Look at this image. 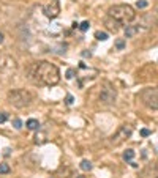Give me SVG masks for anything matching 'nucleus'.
I'll return each instance as SVG.
<instances>
[{
	"mask_svg": "<svg viewBox=\"0 0 158 178\" xmlns=\"http://www.w3.org/2000/svg\"><path fill=\"white\" fill-rule=\"evenodd\" d=\"M95 38H97L98 41H106L109 36H108L106 32H97V33H95Z\"/></svg>",
	"mask_w": 158,
	"mask_h": 178,
	"instance_id": "obj_13",
	"label": "nucleus"
},
{
	"mask_svg": "<svg viewBox=\"0 0 158 178\" xmlns=\"http://www.w3.org/2000/svg\"><path fill=\"white\" fill-rule=\"evenodd\" d=\"M131 132H133V128H131V126H128V125L120 126V128H118V131L115 132V136L112 137V144L118 145L120 142H123L125 139H128L130 136H131Z\"/></svg>",
	"mask_w": 158,
	"mask_h": 178,
	"instance_id": "obj_7",
	"label": "nucleus"
},
{
	"mask_svg": "<svg viewBox=\"0 0 158 178\" xmlns=\"http://www.w3.org/2000/svg\"><path fill=\"white\" fill-rule=\"evenodd\" d=\"M8 101L11 106L22 109V107H27L33 103V95L29 90H13L8 93Z\"/></svg>",
	"mask_w": 158,
	"mask_h": 178,
	"instance_id": "obj_3",
	"label": "nucleus"
},
{
	"mask_svg": "<svg viewBox=\"0 0 158 178\" xmlns=\"http://www.w3.org/2000/svg\"><path fill=\"white\" fill-rule=\"evenodd\" d=\"M8 120V114L6 112H0V123H5Z\"/></svg>",
	"mask_w": 158,
	"mask_h": 178,
	"instance_id": "obj_20",
	"label": "nucleus"
},
{
	"mask_svg": "<svg viewBox=\"0 0 158 178\" xmlns=\"http://www.w3.org/2000/svg\"><path fill=\"white\" fill-rule=\"evenodd\" d=\"M104 25H106L111 32H117V30H118V25H122V24H120V22H117L115 19H112V18L108 16L106 19H104Z\"/></svg>",
	"mask_w": 158,
	"mask_h": 178,
	"instance_id": "obj_8",
	"label": "nucleus"
},
{
	"mask_svg": "<svg viewBox=\"0 0 158 178\" xmlns=\"http://www.w3.org/2000/svg\"><path fill=\"white\" fill-rule=\"evenodd\" d=\"M81 169H82L84 172L92 170V162H90V161H87V159H84V161L81 162Z\"/></svg>",
	"mask_w": 158,
	"mask_h": 178,
	"instance_id": "obj_12",
	"label": "nucleus"
},
{
	"mask_svg": "<svg viewBox=\"0 0 158 178\" xmlns=\"http://www.w3.org/2000/svg\"><path fill=\"white\" fill-rule=\"evenodd\" d=\"M133 158H135V152H133V150H127V152L123 153V159L125 161H131Z\"/></svg>",
	"mask_w": 158,
	"mask_h": 178,
	"instance_id": "obj_14",
	"label": "nucleus"
},
{
	"mask_svg": "<svg viewBox=\"0 0 158 178\" xmlns=\"http://www.w3.org/2000/svg\"><path fill=\"white\" fill-rule=\"evenodd\" d=\"M89 27H90V24H89V21H84L81 25H79V29H81L82 32H85V30H89Z\"/></svg>",
	"mask_w": 158,
	"mask_h": 178,
	"instance_id": "obj_19",
	"label": "nucleus"
},
{
	"mask_svg": "<svg viewBox=\"0 0 158 178\" xmlns=\"http://www.w3.org/2000/svg\"><path fill=\"white\" fill-rule=\"evenodd\" d=\"M115 98H117L115 88L109 84V82H104L101 85V90H100V101L104 103V104H114Z\"/></svg>",
	"mask_w": 158,
	"mask_h": 178,
	"instance_id": "obj_5",
	"label": "nucleus"
},
{
	"mask_svg": "<svg viewBox=\"0 0 158 178\" xmlns=\"http://www.w3.org/2000/svg\"><path fill=\"white\" fill-rule=\"evenodd\" d=\"M73 101H74V99H73V96H71V95H68V96H67V104H70V106H71V104H73Z\"/></svg>",
	"mask_w": 158,
	"mask_h": 178,
	"instance_id": "obj_23",
	"label": "nucleus"
},
{
	"mask_svg": "<svg viewBox=\"0 0 158 178\" xmlns=\"http://www.w3.org/2000/svg\"><path fill=\"white\" fill-rule=\"evenodd\" d=\"M10 166L8 164H0V175H5V173H10Z\"/></svg>",
	"mask_w": 158,
	"mask_h": 178,
	"instance_id": "obj_15",
	"label": "nucleus"
},
{
	"mask_svg": "<svg viewBox=\"0 0 158 178\" xmlns=\"http://www.w3.org/2000/svg\"><path fill=\"white\" fill-rule=\"evenodd\" d=\"M25 126H27L29 129H32V131H35V129H38V128H40V123H38V120L30 118V120H27V123H25Z\"/></svg>",
	"mask_w": 158,
	"mask_h": 178,
	"instance_id": "obj_10",
	"label": "nucleus"
},
{
	"mask_svg": "<svg viewBox=\"0 0 158 178\" xmlns=\"http://www.w3.org/2000/svg\"><path fill=\"white\" fill-rule=\"evenodd\" d=\"M44 142H46V134L40 132V134H36V136H35V144L41 145V144H44Z\"/></svg>",
	"mask_w": 158,
	"mask_h": 178,
	"instance_id": "obj_11",
	"label": "nucleus"
},
{
	"mask_svg": "<svg viewBox=\"0 0 158 178\" xmlns=\"http://www.w3.org/2000/svg\"><path fill=\"white\" fill-rule=\"evenodd\" d=\"M144 104H146L149 109H155L158 111V87H149V88H144L139 96H138Z\"/></svg>",
	"mask_w": 158,
	"mask_h": 178,
	"instance_id": "obj_4",
	"label": "nucleus"
},
{
	"mask_svg": "<svg viewBox=\"0 0 158 178\" xmlns=\"http://www.w3.org/2000/svg\"><path fill=\"white\" fill-rule=\"evenodd\" d=\"M2 43H3V33L0 32V44H2Z\"/></svg>",
	"mask_w": 158,
	"mask_h": 178,
	"instance_id": "obj_24",
	"label": "nucleus"
},
{
	"mask_svg": "<svg viewBox=\"0 0 158 178\" xmlns=\"http://www.w3.org/2000/svg\"><path fill=\"white\" fill-rule=\"evenodd\" d=\"M141 136L142 137H147V136H150V131L149 129H141Z\"/></svg>",
	"mask_w": 158,
	"mask_h": 178,
	"instance_id": "obj_22",
	"label": "nucleus"
},
{
	"mask_svg": "<svg viewBox=\"0 0 158 178\" xmlns=\"http://www.w3.org/2000/svg\"><path fill=\"white\" fill-rule=\"evenodd\" d=\"M76 178H85V176H76Z\"/></svg>",
	"mask_w": 158,
	"mask_h": 178,
	"instance_id": "obj_25",
	"label": "nucleus"
},
{
	"mask_svg": "<svg viewBox=\"0 0 158 178\" xmlns=\"http://www.w3.org/2000/svg\"><path fill=\"white\" fill-rule=\"evenodd\" d=\"M74 77V70H68L67 71V79H73Z\"/></svg>",
	"mask_w": 158,
	"mask_h": 178,
	"instance_id": "obj_21",
	"label": "nucleus"
},
{
	"mask_svg": "<svg viewBox=\"0 0 158 178\" xmlns=\"http://www.w3.org/2000/svg\"><path fill=\"white\" fill-rule=\"evenodd\" d=\"M29 79L35 85L52 87V85L59 84L60 71H59V68L51 62H36L29 70Z\"/></svg>",
	"mask_w": 158,
	"mask_h": 178,
	"instance_id": "obj_1",
	"label": "nucleus"
},
{
	"mask_svg": "<svg viewBox=\"0 0 158 178\" xmlns=\"http://www.w3.org/2000/svg\"><path fill=\"white\" fill-rule=\"evenodd\" d=\"M136 33H139V27H138V25H127V29H125V38H133Z\"/></svg>",
	"mask_w": 158,
	"mask_h": 178,
	"instance_id": "obj_9",
	"label": "nucleus"
},
{
	"mask_svg": "<svg viewBox=\"0 0 158 178\" xmlns=\"http://www.w3.org/2000/svg\"><path fill=\"white\" fill-rule=\"evenodd\" d=\"M115 47H117L118 51H122V49L125 47V41H123V39H117V41H115Z\"/></svg>",
	"mask_w": 158,
	"mask_h": 178,
	"instance_id": "obj_17",
	"label": "nucleus"
},
{
	"mask_svg": "<svg viewBox=\"0 0 158 178\" xmlns=\"http://www.w3.org/2000/svg\"><path fill=\"white\" fill-rule=\"evenodd\" d=\"M147 5H149V2H147V0H138V2H136V6L138 8H147Z\"/></svg>",
	"mask_w": 158,
	"mask_h": 178,
	"instance_id": "obj_16",
	"label": "nucleus"
},
{
	"mask_svg": "<svg viewBox=\"0 0 158 178\" xmlns=\"http://www.w3.org/2000/svg\"><path fill=\"white\" fill-rule=\"evenodd\" d=\"M108 16L115 19L117 22L120 24H128L131 22L135 18H136V13H135V8L130 6V5H114L108 10Z\"/></svg>",
	"mask_w": 158,
	"mask_h": 178,
	"instance_id": "obj_2",
	"label": "nucleus"
},
{
	"mask_svg": "<svg viewBox=\"0 0 158 178\" xmlns=\"http://www.w3.org/2000/svg\"><path fill=\"white\" fill-rule=\"evenodd\" d=\"M43 13L49 19H56L60 14V2L59 0H49L48 3L43 5Z\"/></svg>",
	"mask_w": 158,
	"mask_h": 178,
	"instance_id": "obj_6",
	"label": "nucleus"
},
{
	"mask_svg": "<svg viewBox=\"0 0 158 178\" xmlns=\"http://www.w3.org/2000/svg\"><path fill=\"white\" fill-rule=\"evenodd\" d=\"M13 125H15L16 129H21V128H22V121H21L19 118H15V120H13Z\"/></svg>",
	"mask_w": 158,
	"mask_h": 178,
	"instance_id": "obj_18",
	"label": "nucleus"
}]
</instances>
